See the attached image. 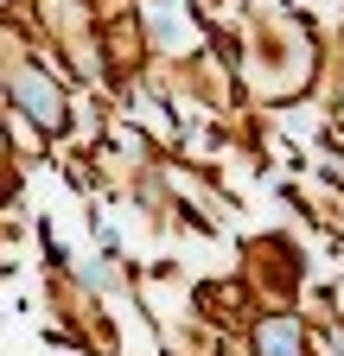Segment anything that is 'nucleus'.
I'll return each mask as SVG.
<instances>
[{
	"mask_svg": "<svg viewBox=\"0 0 344 356\" xmlns=\"http://www.w3.org/2000/svg\"><path fill=\"white\" fill-rule=\"evenodd\" d=\"M13 96H19V108H26V115H38L45 127H58V121H64V108H58V89H52L45 76L19 70V76H13Z\"/></svg>",
	"mask_w": 344,
	"mask_h": 356,
	"instance_id": "obj_1",
	"label": "nucleus"
},
{
	"mask_svg": "<svg viewBox=\"0 0 344 356\" xmlns=\"http://www.w3.org/2000/svg\"><path fill=\"white\" fill-rule=\"evenodd\" d=\"M262 350H268V356H299V331L281 325V318H268V325H262Z\"/></svg>",
	"mask_w": 344,
	"mask_h": 356,
	"instance_id": "obj_2",
	"label": "nucleus"
}]
</instances>
